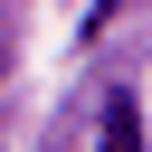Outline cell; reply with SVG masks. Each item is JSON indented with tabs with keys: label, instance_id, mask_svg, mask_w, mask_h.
Instances as JSON below:
<instances>
[{
	"label": "cell",
	"instance_id": "1",
	"mask_svg": "<svg viewBox=\"0 0 152 152\" xmlns=\"http://www.w3.org/2000/svg\"><path fill=\"white\" fill-rule=\"evenodd\" d=\"M95 152H142V104H133V95H104V124H95Z\"/></svg>",
	"mask_w": 152,
	"mask_h": 152
},
{
	"label": "cell",
	"instance_id": "2",
	"mask_svg": "<svg viewBox=\"0 0 152 152\" xmlns=\"http://www.w3.org/2000/svg\"><path fill=\"white\" fill-rule=\"evenodd\" d=\"M114 10H133V0H104V19H114Z\"/></svg>",
	"mask_w": 152,
	"mask_h": 152
}]
</instances>
